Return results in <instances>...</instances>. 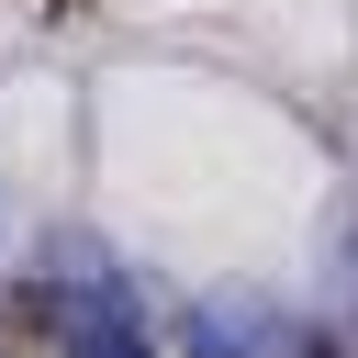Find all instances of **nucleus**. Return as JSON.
Wrapping results in <instances>:
<instances>
[{
    "instance_id": "3",
    "label": "nucleus",
    "mask_w": 358,
    "mask_h": 358,
    "mask_svg": "<svg viewBox=\"0 0 358 358\" xmlns=\"http://www.w3.org/2000/svg\"><path fill=\"white\" fill-rule=\"evenodd\" d=\"M336 291H347V347H358V224H347V257H336Z\"/></svg>"
},
{
    "instance_id": "1",
    "label": "nucleus",
    "mask_w": 358,
    "mask_h": 358,
    "mask_svg": "<svg viewBox=\"0 0 358 358\" xmlns=\"http://www.w3.org/2000/svg\"><path fill=\"white\" fill-rule=\"evenodd\" d=\"M22 313H34V336L56 358H157L145 324H134V291H123V268L101 246H56V268L22 280Z\"/></svg>"
},
{
    "instance_id": "2",
    "label": "nucleus",
    "mask_w": 358,
    "mask_h": 358,
    "mask_svg": "<svg viewBox=\"0 0 358 358\" xmlns=\"http://www.w3.org/2000/svg\"><path fill=\"white\" fill-rule=\"evenodd\" d=\"M179 358H336V336L291 302H257V291H213L179 313Z\"/></svg>"
}]
</instances>
